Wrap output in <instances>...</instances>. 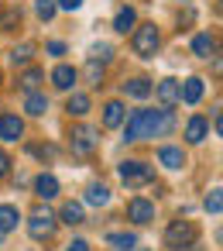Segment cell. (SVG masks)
I'll use <instances>...</instances> for the list:
<instances>
[{
	"mask_svg": "<svg viewBox=\"0 0 223 251\" xmlns=\"http://www.w3.org/2000/svg\"><path fill=\"white\" fill-rule=\"evenodd\" d=\"M196 241H199V230L192 220H172L165 227V248H172V251H189Z\"/></svg>",
	"mask_w": 223,
	"mask_h": 251,
	"instance_id": "obj_1",
	"label": "cell"
},
{
	"mask_svg": "<svg viewBox=\"0 0 223 251\" xmlns=\"http://www.w3.org/2000/svg\"><path fill=\"white\" fill-rule=\"evenodd\" d=\"M155 138V110H134L124 121V141H144Z\"/></svg>",
	"mask_w": 223,
	"mask_h": 251,
	"instance_id": "obj_2",
	"label": "cell"
},
{
	"mask_svg": "<svg viewBox=\"0 0 223 251\" xmlns=\"http://www.w3.org/2000/svg\"><path fill=\"white\" fill-rule=\"evenodd\" d=\"M158 45H161V35H158V28H155V25H141V28H134L131 49H134V55H137V59H155Z\"/></svg>",
	"mask_w": 223,
	"mask_h": 251,
	"instance_id": "obj_3",
	"label": "cell"
},
{
	"mask_svg": "<svg viewBox=\"0 0 223 251\" xmlns=\"http://www.w3.org/2000/svg\"><path fill=\"white\" fill-rule=\"evenodd\" d=\"M55 224H59V217H55L48 206H35V210H31V220H28V234H31L35 241H52Z\"/></svg>",
	"mask_w": 223,
	"mask_h": 251,
	"instance_id": "obj_4",
	"label": "cell"
},
{
	"mask_svg": "<svg viewBox=\"0 0 223 251\" xmlns=\"http://www.w3.org/2000/svg\"><path fill=\"white\" fill-rule=\"evenodd\" d=\"M69 145H72V151L76 155H93L96 148H100V131L96 127H89V124H76L72 127V134H69Z\"/></svg>",
	"mask_w": 223,
	"mask_h": 251,
	"instance_id": "obj_5",
	"label": "cell"
},
{
	"mask_svg": "<svg viewBox=\"0 0 223 251\" xmlns=\"http://www.w3.org/2000/svg\"><path fill=\"white\" fill-rule=\"evenodd\" d=\"M120 179L127 182V186H151L155 182V169L148 165V162H137V158H127V162H120Z\"/></svg>",
	"mask_w": 223,
	"mask_h": 251,
	"instance_id": "obj_6",
	"label": "cell"
},
{
	"mask_svg": "<svg viewBox=\"0 0 223 251\" xmlns=\"http://www.w3.org/2000/svg\"><path fill=\"white\" fill-rule=\"evenodd\" d=\"M127 220H134V224H151V220H155V203L144 200V196L127 200Z\"/></svg>",
	"mask_w": 223,
	"mask_h": 251,
	"instance_id": "obj_7",
	"label": "cell"
},
{
	"mask_svg": "<svg viewBox=\"0 0 223 251\" xmlns=\"http://www.w3.org/2000/svg\"><path fill=\"white\" fill-rule=\"evenodd\" d=\"M202 93H206V83H202L199 76H189L185 83H178V100L189 103V107H196V103L202 100Z\"/></svg>",
	"mask_w": 223,
	"mask_h": 251,
	"instance_id": "obj_8",
	"label": "cell"
},
{
	"mask_svg": "<svg viewBox=\"0 0 223 251\" xmlns=\"http://www.w3.org/2000/svg\"><path fill=\"white\" fill-rule=\"evenodd\" d=\"M0 138L4 141H21L24 138V121L18 114H4L0 117Z\"/></svg>",
	"mask_w": 223,
	"mask_h": 251,
	"instance_id": "obj_9",
	"label": "cell"
},
{
	"mask_svg": "<svg viewBox=\"0 0 223 251\" xmlns=\"http://www.w3.org/2000/svg\"><path fill=\"white\" fill-rule=\"evenodd\" d=\"M76 79H79V69H72V66H55L52 69V86L62 90V93H69L76 86Z\"/></svg>",
	"mask_w": 223,
	"mask_h": 251,
	"instance_id": "obj_10",
	"label": "cell"
},
{
	"mask_svg": "<svg viewBox=\"0 0 223 251\" xmlns=\"http://www.w3.org/2000/svg\"><path fill=\"white\" fill-rule=\"evenodd\" d=\"M206 138H209L206 117H189V124H185V141H189V145H202Z\"/></svg>",
	"mask_w": 223,
	"mask_h": 251,
	"instance_id": "obj_11",
	"label": "cell"
},
{
	"mask_svg": "<svg viewBox=\"0 0 223 251\" xmlns=\"http://www.w3.org/2000/svg\"><path fill=\"white\" fill-rule=\"evenodd\" d=\"M161 100V107H175L178 103V79H161L158 86H151Z\"/></svg>",
	"mask_w": 223,
	"mask_h": 251,
	"instance_id": "obj_12",
	"label": "cell"
},
{
	"mask_svg": "<svg viewBox=\"0 0 223 251\" xmlns=\"http://www.w3.org/2000/svg\"><path fill=\"white\" fill-rule=\"evenodd\" d=\"M127 121V107L120 103V100H110L107 107H103V127H120Z\"/></svg>",
	"mask_w": 223,
	"mask_h": 251,
	"instance_id": "obj_13",
	"label": "cell"
},
{
	"mask_svg": "<svg viewBox=\"0 0 223 251\" xmlns=\"http://www.w3.org/2000/svg\"><path fill=\"white\" fill-rule=\"evenodd\" d=\"M18 224H21V210L14 203H4V206H0V234L18 230Z\"/></svg>",
	"mask_w": 223,
	"mask_h": 251,
	"instance_id": "obj_14",
	"label": "cell"
},
{
	"mask_svg": "<svg viewBox=\"0 0 223 251\" xmlns=\"http://www.w3.org/2000/svg\"><path fill=\"white\" fill-rule=\"evenodd\" d=\"M35 193H38L42 200H55V196H59V179H55L52 172H42V176L35 179Z\"/></svg>",
	"mask_w": 223,
	"mask_h": 251,
	"instance_id": "obj_15",
	"label": "cell"
},
{
	"mask_svg": "<svg viewBox=\"0 0 223 251\" xmlns=\"http://www.w3.org/2000/svg\"><path fill=\"white\" fill-rule=\"evenodd\" d=\"M158 162H161L165 169H185V151H182V148L165 145V148L158 151Z\"/></svg>",
	"mask_w": 223,
	"mask_h": 251,
	"instance_id": "obj_16",
	"label": "cell"
},
{
	"mask_svg": "<svg viewBox=\"0 0 223 251\" xmlns=\"http://www.w3.org/2000/svg\"><path fill=\"white\" fill-rule=\"evenodd\" d=\"M107 244L117 248V251H134V248H137V234H131V230H113V234H107Z\"/></svg>",
	"mask_w": 223,
	"mask_h": 251,
	"instance_id": "obj_17",
	"label": "cell"
},
{
	"mask_svg": "<svg viewBox=\"0 0 223 251\" xmlns=\"http://www.w3.org/2000/svg\"><path fill=\"white\" fill-rule=\"evenodd\" d=\"M134 25H137V11H134V7H120V11H117V18H113V31L127 35Z\"/></svg>",
	"mask_w": 223,
	"mask_h": 251,
	"instance_id": "obj_18",
	"label": "cell"
},
{
	"mask_svg": "<svg viewBox=\"0 0 223 251\" xmlns=\"http://www.w3.org/2000/svg\"><path fill=\"white\" fill-rule=\"evenodd\" d=\"M192 52H196L199 59L216 55V38H213V35H206V31H202V35H196V38H192Z\"/></svg>",
	"mask_w": 223,
	"mask_h": 251,
	"instance_id": "obj_19",
	"label": "cell"
},
{
	"mask_svg": "<svg viewBox=\"0 0 223 251\" xmlns=\"http://www.w3.org/2000/svg\"><path fill=\"white\" fill-rule=\"evenodd\" d=\"M124 97H134V100L151 97V79H131V83H124Z\"/></svg>",
	"mask_w": 223,
	"mask_h": 251,
	"instance_id": "obj_20",
	"label": "cell"
},
{
	"mask_svg": "<svg viewBox=\"0 0 223 251\" xmlns=\"http://www.w3.org/2000/svg\"><path fill=\"white\" fill-rule=\"evenodd\" d=\"M66 110H69V117H86L89 114V97L86 93H72L69 103H66Z\"/></svg>",
	"mask_w": 223,
	"mask_h": 251,
	"instance_id": "obj_21",
	"label": "cell"
},
{
	"mask_svg": "<svg viewBox=\"0 0 223 251\" xmlns=\"http://www.w3.org/2000/svg\"><path fill=\"white\" fill-rule=\"evenodd\" d=\"M24 110H28L31 117H42V114L48 110V97H45V93H28V97H24Z\"/></svg>",
	"mask_w": 223,
	"mask_h": 251,
	"instance_id": "obj_22",
	"label": "cell"
},
{
	"mask_svg": "<svg viewBox=\"0 0 223 251\" xmlns=\"http://www.w3.org/2000/svg\"><path fill=\"white\" fill-rule=\"evenodd\" d=\"M172 127H175V117H172V110H168V107H165V110H155V138H165Z\"/></svg>",
	"mask_w": 223,
	"mask_h": 251,
	"instance_id": "obj_23",
	"label": "cell"
},
{
	"mask_svg": "<svg viewBox=\"0 0 223 251\" xmlns=\"http://www.w3.org/2000/svg\"><path fill=\"white\" fill-rule=\"evenodd\" d=\"M86 203H89V206H107V203H110V189H107L103 182H93V186L86 189Z\"/></svg>",
	"mask_w": 223,
	"mask_h": 251,
	"instance_id": "obj_24",
	"label": "cell"
},
{
	"mask_svg": "<svg viewBox=\"0 0 223 251\" xmlns=\"http://www.w3.org/2000/svg\"><path fill=\"white\" fill-rule=\"evenodd\" d=\"M59 220L62 224H69V227H76V224H83V203H66L62 210H59Z\"/></svg>",
	"mask_w": 223,
	"mask_h": 251,
	"instance_id": "obj_25",
	"label": "cell"
},
{
	"mask_svg": "<svg viewBox=\"0 0 223 251\" xmlns=\"http://www.w3.org/2000/svg\"><path fill=\"white\" fill-rule=\"evenodd\" d=\"M31 55H35V45H31V42H24V45H14V49H11V62H14V66H28V62H31Z\"/></svg>",
	"mask_w": 223,
	"mask_h": 251,
	"instance_id": "obj_26",
	"label": "cell"
},
{
	"mask_svg": "<svg viewBox=\"0 0 223 251\" xmlns=\"http://www.w3.org/2000/svg\"><path fill=\"white\" fill-rule=\"evenodd\" d=\"M42 79H45V69H28V73H24L18 83H21V90H24V93H35Z\"/></svg>",
	"mask_w": 223,
	"mask_h": 251,
	"instance_id": "obj_27",
	"label": "cell"
},
{
	"mask_svg": "<svg viewBox=\"0 0 223 251\" xmlns=\"http://www.w3.org/2000/svg\"><path fill=\"white\" fill-rule=\"evenodd\" d=\"M110 55H113V49H110L107 42H100V45H93V49H89V59H93V62H100V66H103V62H110Z\"/></svg>",
	"mask_w": 223,
	"mask_h": 251,
	"instance_id": "obj_28",
	"label": "cell"
},
{
	"mask_svg": "<svg viewBox=\"0 0 223 251\" xmlns=\"http://www.w3.org/2000/svg\"><path fill=\"white\" fill-rule=\"evenodd\" d=\"M86 79H89V86H100V83H103V66L89 59V62H86Z\"/></svg>",
	"mask_w": 223,
	"mask_h": 251,
	"instance_id": "obj_29",
	"label": "cell"
},
{
	"mask_svg": "<svg viewBox=\"0 0 223 251\" xmlns=\"http://www.w3.org/2000/svg\"><path fill=\"white\" fill-rule=\"evenodd\" d=\"M35 11H38V18H42V21H52L59 7H55V0H38V4H35Z\"/></svg>",
	"mask_w": 223,
	"mask_h": 251,
	"instance_id": "obj_30",
	"label": "cell"
},
{
	"mask_svg": "<svg viewBox=\"0 0 223 251\" xmlns=\"http://www.w3.org/2000/svg\"><path fill=\"white\" fill-rule=\"evenodd\" d=\"M202 206H206V210H209L213 217H220V210H223V200H220V189H213V193L206 196V203H202Z\"/></svg>",
	"mask_w": 223,
	"mask_h": 251,
	"instance_id": "obj_31",
	"label": "cell"
},
{
	"mask_svg": "<svg viewBox=\"0 0 223 251\" xmlns=\"http://www.w3.org/2000/svg\"><path fill=\"white\" fill-rule=\"evenodd\" d=\"M55 7H59V11H79L83 0H55Z\"/></svg>",
	"mask_w": 223,
	"mask_h": 251,
	"instance_id": "obj_32",
	"label": "cell"
},
{
	"mask_svg": "<svg viewBox=\"0 0 223 251\" xmlns=\"http://www.w3.org/2000/svg\"><path fill=\"white\" fill-rule=\"evenodd\" d=\"M0 18H4V28H14L21 21V11H7V14H0Z\"/></svg>",
	"mask_w": 223,
	"mask_h": 251,
	"instance_id": "obj_33",
	"label": "cell"
},
{
	"mask_svg": "<svg viewBox=\"0 0 223 251\" xmlns=\"http://www.w3.org/2000/svg\"><path fill=\"white\" fill-rule=\"evenodd\" d=\"M45 52H48V55H66V42H48Z\"/></svg>",
	"mask_w": 223,
	"mask_h": 251,
	"instance_id": "obj_34",
	"label": "cell"
},
{
	"mask_svg": "<svg viewBox=\"0 0 223 251\" xmlns=\"http://www.w3.org/2000/svg\"><path fill=\"white\" fill-rule=\"evenodd\" d=\"M7 172H11V158H7V151H4V148H0V179H4Z\"/></svg>",
	"mask_w": 223,
	"mask_h": 251,
	"instance_id": "obj_35",
	"label": "cell"
},
{
	"mask_svg": "<svg viewBox=\"0 0 223 251\" xmlns=\"http://www.w3.org/2000/svg\"><path fill=\"white\" fill-rule=\"evenodd\" d=\"M66 251H89V244H86V241H83V237H76V241H72V244H69V248H66Z\"/></svg>",
	"mask_w": 223,
	"mask_h": 251,
	"instance_id": "obj_36",
	"label": "cell"
},
{
	"mask_svg": "<svg viewBox=\"0 0 223 251\" xmlns=\"http://www.w3.org/2000/svg\"><path fill=\"white\" fill-rule=\"evenodd\" d=\"M213 127H216V134H220V131H223V117H220V110H216V114H213Z\"/></svg>",
	"mask_w": 223,
	"mask_h": 251,
	"instance_id": "obj_37",
	"label": "cell"
},
{
	"mask_svg": "<svg viewBox=\"0 0 223 251\" xmlns=\"http://www.w3.org/2000/svg\"><path fill=\"white\" fill-rule=\"evenodd\" d=\"M0 31H4V18H0Z\"/></svg>",
	"mask_w": 223,
	"mask_h": 251,
	"instance_id": "obj_38",
	"label": "cell"
},
{
	"mask_svg": "<svg viewBox=\"0 0 223 251\" xmlns=\"http://www.w3.org/2000/svg\"><path fill=\"white\" fill-rule=\"evenodd\" d=\"M134 251H148V248H134Z\"/></svg>",
	"mask_w": 223,
	"mask_h": 251,
	"instance_id": "obj_39",
	"label": "cell"
}]
</instances>
